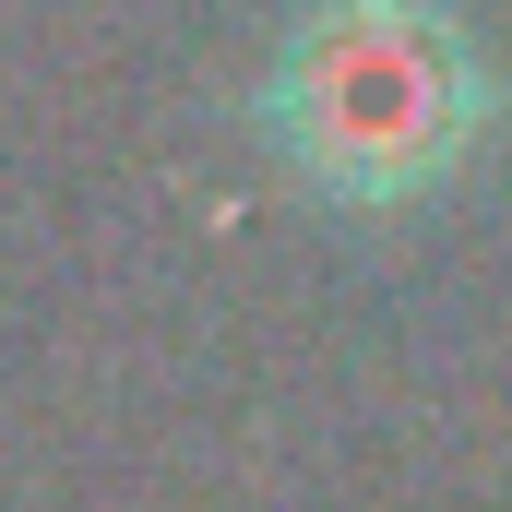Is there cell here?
<instances>
[{
    "label": "cell",
    "instance_id": "1",
    "mask_svg": "<svg viewBox=\"0 0 512 512\" xmlns=\"http://www.w3.org/2000/svg\"><path fill=\"white\" fill-rule=\"evenodd\" d=\"M251 120L298 191L346 215H393L477 167L501 84L453 0H298L262 60Z\"/></svg>",
    "mask_w": 512,
    "mask_h": 512
}]
</instances>
